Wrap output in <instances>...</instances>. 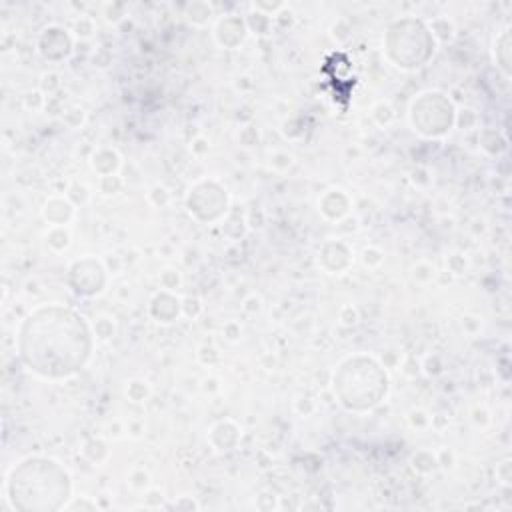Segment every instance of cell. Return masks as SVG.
I'll return each instance as SVG.
<instances>
[{
    "label": "cell",
    "instance_id": "obj_1",
    "mask_svg": "<svg viewBox=\"0 0 512 512\" xmlns=\"http://www.w3.org/2000/svg\"><path fill=\"white\" fill-rule=\"evenodd\" d=\"M86 338L82 318L62 308H44L30 314L22 328V358L42 376H68L88 356V348H82Z\"/></svg>",
    "mask_w": 512,
    "mask_h": 512
}]
</instances>
